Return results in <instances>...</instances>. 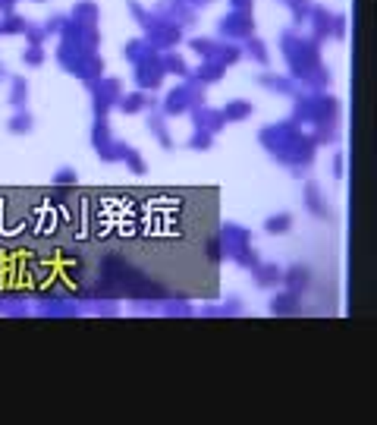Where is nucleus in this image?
<instances>
[{
    "mask_svg": "<svg viewBox=\"0 0 377 425\" xmlns=\"http://www.w3.org/2000/svg\"><path fill=\"white\" fill-rule=\"evenodd\" d=\"M79 183V173L73 171V167H60V171L54 173V186H75Z\"/></svg>",
    "mask_w": 377,
    "mask_h": 425,
    "instance_id": "44",
    "label": "nucleus"
},
{
    "mask_svg": "<svg viewBox=\"0 0 377 425\" xmlns=\"http://www.w3.org/2000/svg\"><path fill=\"white\" fill-rule=\"evenodd\" d=\"M302 205H305V211H309L311 218H318V220L333 218V208L324 202V192H321V186H318L315 180H305V186H302Z\"/></svg>",
    "mask_w": 377,
    "mask_h": 425,
    "instance_id": "12",
    "label": "nucleus"
},
{
    "mask_svg": "<svg viewBox=\"0 0 377 425\" xmlns=\"http://www.w3.org/2000/svg\"><path fill=\"white\" fill-rule=\"evenodd\" d=\"M28 28V19L26 16H19L13 10V13H3V19H0V35H26Z\"/></svg>",
    "mask_w": 377,
    "mask_h": 425,
    "instance_id": "31",
    "label": "nucleus"
},
{
    "mask_svg": "<svg viewBox=\"0 0 377 425\" xmlns=\"http://www.w3.org/2000/svg\"><path fill=\"white\" fill-rule=\"evenodd\" d=\"M22 38H26V42L32 44V48H44V42H48V32L28 22V28H26V35H22Z\"/></svg>",
    "mask_w": 377,
    "mask_h": 425,
    "instance_id": "41",
    "label": "nucleus"
},
{
    "mask_svg": "<svg viewBox=\"0 0 377 425\" xmlns=\"http://www.w3.org/2000/svg\"><path fill=\"white\" fill-rule=\"evenodd\" d=\"M189 120H192V130H201V132H211V136H217V132H223L226 126V117L223 110L214 107V104H199V107L189 110Z\"/></svg>",
    "mask_w": 377,
    "mask_h": 425,
    "instance_id": "11",
    "label": "nucleus"
},
{
    "mask_svg": "<svg viewBox=\"0 0 377 425\" xmlns=\"http://www.w3.org/2000/svg\"><path fill=\"white\" fill-rule=\"evenodd\" d=\"M280 3H286V7L293 10L295 26H302V22H305V13H309V3H311V0H280Z\"/></svg>",
    "mask_w": 377,
    "mask_h": 425,
    "instance_id": "40",
    "label": "nucleus"
},
{
    "mask_svg": "<svg viewBox=\"0 0 377 425\" xmlns=\"http://www.w3.org/2000/svg\"><path fill=\"white\" fill-rule=\"evenodd\" d=\"M183 3H189V7H192V10H201V7H208L211 0H183Z\"/></svg>",
    "mask_w": 377,
    "mask_h": 425,
    "instance_id": "49",
    "label": "nucleus"
},
{
    "mask_svg": "<svg viewBox=\"0 0 377 425\" xmlns=\"http://www.w3.org/2000/svg\"><path fill=\"white\" fill-rule=\"evenodd\" d=\"M208 259H211L214 265L226 259V255H223V246H220V240H217V236H211V240H208Z\"/></svg>",
    "mask_w": 377,
    "mask_h": 425,
    "instance_id": "47",
    "label": "nucleus"
},
{
    "mask_svg": "<svg viewBox=\"0 0 377 425\" xmlns=\"http://www.w3.org/2000/svg\"><path fill=\"white\" fill-rule=\"evenodd\" d=\"M242 42H223V38H217V48H214V54L208 57V60H217L220 67H236V63L242 60Z\"/></svg>",
    "mask_w": 377,
    "mask_h": 425,
    "instance_id": "21",
    "label": "nucleus"
},
{
    "mask_svg": "<svg viewBox=\"0 0 377 425\" xmlns=\"http://www.w3.org/2000/svg\"><path fill=\"white\" fill-rule=\"evenodd\" d=\"M217 240H220V246H223V255H230V252H236L239 246H248V243H252V230L242 227V224H223L220 227V234H217Z\"/></svg>",
    "mask_w": 377,
    "mask_h": 425,
    "instance_id": "17",
    "label": "nucleus"
},
{
    "mask_svg": "<svg viewBox=\"0 0 377 425\" xmlns=\"http://www.w3.org/2000/svg\"><path fill=\"white\" fill-rule=\"evenodd\" d=\"M7 76H10V73H7V67H3V63H0V83H3V79H7Z\"/></svg>",
    "mask_w": 377,
    "mask_h": 425,
    "instance_id": "50",
    "label": "nucleus"
},
{
    "mask_svg": "<svg viewBox=\"0 0 377 425\" xmlns=\"http://www.w3.org/2000/svg\"><path fill=\"white\" fill-rule=\"evenodd\" d=\"M217 35L223 42H246L255 35V16L248 10H226L217 22Z\"/></svg>",
    "mask_w": 377,
    "mask_h": 425,
    "instance_id": "9",
    "label": "nucleus"
},
{
    "mask_svg": "<svg viewBox=\"0 0 377 425\" xmlns=\"http://www.w3.org/2000/svg\"><path fill=\"white\" fill-rule=\"evenodd\" d=\"M85 85H89L95 117H107L110 110L120 104V98H123V79L120 76H101V79H91Z\"/></svg>",
    "mask_w": 377,
    "mask_h": 425,
    "instance_id": "7",
    "label": "nucleus"
},
{
    "mask_svg": "<svg viewBox=\"0 0 377 425\" xmlns=\"http://www.w3.org/2000/svg\"><path fill=\"white\" fill-rule=\"evenodd\" d=\"M293 230V211H274L264 218V234L270 236H283Z\"/></svg>",
    "mask_w": 377,
    "mask_h": 425,
    "instance_id": "26",
    "label": "nucleus"
},
{
    "mask_svg": "<svg viewBox=\"0 0 377 425\" xmlns=\"http://www.w3.org/2000/svg\"><path fill=\"white\" fill-rule=\"evenodd\" d=\"M42 315H66V318H75V315H82V312H79V309L75 306H69V302H50V306H44L42 309Z\"/></svg>",
    "mask_w": 377,
    "mask_h": 425,
    "instance_id": "38",
    "label": "nucleus"
},
{
    "mask_svg": "<svg viewBox=\"0 0 377 425\" xmlns=\"http://www.w3.org/2000/svg\"><path fill=\"white\" fill-rule=\"evenodd\" d=\"M35 3H44V0H35Z\"/></svg>",
    "mask_w": 377,
    "mask_h": 425,
    "instance_id": "51",
    "label": "nucleus"
},
{
    "mask_svg": "<svg viewBox=\"0 0 377 425\" xmlns=\"http://www.w3.org/2000/svg\"><path fill=\"white\" fill-rule=\"evenodd\" d=\"M252 3L255 0H230V10H248L252 13Z\"/></svg>",
    "mask_w": 377,
    "mask_h": 425,
    "instance_id": "48",
    "label": "nucleus"
},
{
    "mask_svg": "<svg viewBox=\"0 0 377 425\" xmlns=\"http://www.w3.org/2000/svg\"><path fill=\"white\" fill-rule=\"evenodd\" d=\"M158 101H160V98H154V92L136 89V92H123V98H120L117 110H120V114H126V117H138V114H145V110L154 107Z\"/></svg>",
    "mask_w": 377,
    "mask_h": 425,
    "instance_id": "16",
    "label": "nucleus"
},
{
    "mask_svg": "<svg viewBox=\"0 0 377 425\" xmlns=\"http://www.w3.org/2000/svg\"><path fill=\"white\" fill-rule=\"evenodd\" d=\"M63 22H66V16L63 13H54V16H48V19H44V32L48 35H60V28H63Z\"/></svg>",
    "mask_w": 377,
    "mask_h": 425,
    "instance_id": "45",
    "label": "nucleus"
},
{
    "mask_svg": "<svg viewBox=\"0 0 377 425\" xmlns=\"http://www.w3.org/2000/svg\"><path fill=\"white\" fill-rule=\"evenodd\" d=\"M154 54H160V51H154L148 42H145V38H129V42H126V48H123V57L129 63L148 60V57H154Z\"/></svg>",
    "mask_w": 377,
    "mask_h": 425,
    "instance_id": "28",
    "label": "nucleus"
},
{
    "mask_svg": "<svg viewBox=\"0 0 377 425\" xmlns=\"http://www.w3.org/2000/svg\"><path fill=\"white\" fill-rule=\"evenodd\" d=\"M270 312L280 315V318L299 315L302 312V296L293 293V290H280V293H274V300H270Z\"/></svg>",
    "mask_w": 377,
    "mask_h": 425,
    "instance_id": "20",
    "label": "nucleus"
},
{
    "mask_svg": "<svg viewBox=\"0 0 377 425\" xmlns=\"http://www.w3.org/2000/svg\"><path fill=\"white\" fill-rule=\"evenodd\" d=\"M160 67H164L167 76H179V79H185V76L192 73L179 51H160Z\"/></svg>",
    "mask_w": 377,
    "mask_h": 425,
    "instance_id": "25",
    "label": "nucleus"
},
{
    "mask_svg": "<svg viewBox=\"0 0 377 425\" xmlns=\"http://www.w3.org/2000/svg\"><path fill=\"white\" fill-rule=\"evenodd\" d=\"M164 76L167 73H164V67H160V54L132 63V83L142 92H158L160 85H164Z\"/></svg>",
    "mask_w": 377,
    "mask_h": 425,
    "instance_id": "10",
    "label": "nucleus"
},
{
    "mask_svg": "<svg viewBox=\"0 0 377 425\" xmlns=\"http://www.w3.org/2000/svg\"><path fill=\"white\" fill-rule=\"evenodd\" d=\"M242 54H246L248 60L261 63V67H268V60H270V54H268V44L261 42L258 35H248L246 42H242Z\"/></svg>",
    "mask_w": 377,
    "mask_h": 425,
    "instance_id": "29",
    "label": "nucleus"
},
{
    "mask_svg": "<svg viewBox=\"0 0 377 425\" xmlns=\"http://www.w3.org/2000/svg\"><path fill=\"white\" fill-rule=\"evenodd\" d=\"M223 73H226V67H220L217 60H201L199 67L192 69V79H199L201 85H217L220 79H223Z\"/></svg>",
    "mask_w": 377,
    "mask_h": 425,
    "instance_id": "24",
    "label": "nucleus"
},
{
    "mask_svg": "<svg viewBox=\"0 0 377 425\" xmlns=\"http://www.w3.org/2000/svg\"><path fill=\"white\" fill-rule=\"evenodd\" d=\"M199 104H208V85H201L199 79H192V73H189L183 83L173 85L164 95L160 110H164V117H189V110L199 107Z\"/></svg>",
    "mask_w": 377,
    "mask_h": 425,
    "instance_id": "5",
    "label": "nucleus"
},
{
    "mask_svg": "<svg viewBox=\"0 0 377 425\" xmlns=\"http://www.w3.org/2000/svg\"><path fill=\"white\" fill-rule=\"evenodd\" d=\"M91 148L98 151V158L107 161V164H123V155L129 148V142L113 136V126H110L107 117H95V126H91Z\"/></svg>",
    "mask_w": 377,
    "mask_h": 425,
    "instance_id": "6",
    "label": "nucleus"
},
{
    "mask_svg": "<svg viewBox=\"0 0 377 425\" xmlns=\"http://www.w3.org/2000/svg\"><path fill=\"white\" fill-rule=\"evenodd\" d=\"M252 277H255V287L270 290L283 281V268L277 265V261H258V265L252 268Z\"/></svg>",
    "mask_w": 377,
    "mask_h": 425,
    "instance_id": "19",
    "label": "nucleus"
},
{
    "mask_svg": "<svg viewBox=\"0 0 377 425\" xmlns=\"http://www.w3.org/2000/svg\"><path fill=\"white\" fill-rule=\"evenodd\" d=\"M255 85H261L264 92H274V95H283V98H295L302 92V85L295 83L293 76H277V73L255 76Z\"/></svg>",
    "mask_w": 377,
    "mask_h": 425,
    "instance_id": "15",
    "label": "nucleus"
},
{
    "mask_svg": "<svg viewBox=\"0 0 377 425\" xmlns=\"http://www.w3.org/2000/svg\"><path fill=\"white\" fill-rule=\"evenodd\" d=\"M330 38L333 42H346V16L343 13H333V19H330Z\"/></svg>",
    "mask_w": 377,
    "mask_h": 425,
    "instance_id": "42",
    "label": "nucleus"
},
{
    "mask_svg": "<svg viewBox=\"0 0 377 425\" xmlns=\"http://www.w3.org/2000/svg\"><path fill=\"white\" fill-rule=\"evenodd\" d=\"M7 130L13 132V136H28V132L35 130V114L28 107L13 110V117L7 120Z\"/></svg>",
    "mask_w": 377,
    "mask_h": 425,
    "instance_id": "27",
    "label": "nucleus"
},
{
    "mask_svg": "<svg viewBox=\"0 0 377 425\" xmlns=\"http://www.w3.org/2000/svg\"><path fill=\"white\" fill-rule=\"evenodd\" d=\"M214 48H217V38H205V35H199V38H189V51H195L201 60H208V57L214 54Z\"/></svg>",
    "mask_w": 377,
    "mask_h": 425,
    "instance_id": "34",
    "label": "nucleus"
},
{
    "mask_svg": "<svg viewBox=\"0 0 377 425\" xmlns=\"http://www.w3.org/2000/svg\"><path fill=\"white\" fill-rule=\"evenodd\" d=\"M123 164L129 167V173H132V177H145V173H148V161H145V158H142V151H138V148H132V145H129V148H126V155H123Z\"/></svg>",
    "mask_w": 377,
    "mask_h": 425,
    "instance_id": "32",
    "label": "nucleus"
},
{
    "mask_svg": "<svg viewBox=\"0 0 377 425\" xmlns=\"http://www.w3.org/2000/svg\"><path fill=\"white\" fill-rule=\"evenodd\" d=\"M145 114H148L145 123H148V132L154 136V142H158L164 151H173L176 142H173V136H170V126H167V117H164V110H160V101L154 104V107H148Z\"/></svg>",
    "mask_w": 377,
    "mask_h": 425,
    "instance_id": "14",
    "label": "nucleus"
},
{
    "mask_svg": "<svg viewBox=\"0 0 377 425\" xmlns=\"http://www.w3.org/2000/svg\"><path fill=\"white\" fill-rule=\"evenodd\" d=\"M258 142L277 164L286 167V171L295 173L299 180L309 173V167L315 164V158H318V142L305 132V126L295 123V120H283V123L264 126V130L258 132Z\"/></svg>",
    "mask_w": 377,
    "mask_h": 425,
    "instance_id": "1",
    "label": "nucleus"
},
{
    "mask_svg": "<svg viewBox=\"0 0 377 425\" xmlns=\"http://www.w3.org/2000/svg\"><path fill=\"white\" fill-rule=\"evenodd\" d=\"M160 315H167V318H189V315H195V309L189 306V302H164L160 306Z\"/></svg>",
    "mask_w": 377,
    "mask_h": 425,
    "instance_id": "35",
    "label": "nucleus"
},
{
    "mask_svg": "<svg viewBox=\"0 0 377 425\" xmlns=\"http://www.w3.org/2000/svg\"><path fill=\"white\" fill-rule=\"evenodd\" d=\"M293 120L305 126V132L318 145L336 142V136H340V101L327 92H299Z\"/></svg>",
    "mask_w": 377,
    "mask_h": 425,
    "instance_id": "3",
    "label": "nucleus"
},
{
    "mask_svg": "<svg viewBox=\"0 0 377 425\" xmlns=\"http://www.w3.org/2000/svg\"><path fill=\"white\" fill-rule=\"evenodd\" d=\"M10 104H13V110H22L28 104V79L26 76H13V79H10Z\"/></svg>",
    "mask_w": 377,
    "mask_h": 425,
    "instance_id": "30",
    "label": "nucleus"
},
{
    "mask_svg": "<svg viewBox=\"0 0 377 425\" xmlns=\"http://www.w3.org/2000/svg\"><path fill=\"white\" fill-rule=\"evenodd\" d=\"M54 57H57V63H60L66 73H73L75 79H82V83H91V79H101L104 76V57L98 54V51L79 48V44L63 42L60 38Z\"/></svg>",
    "mask_w": 377,
    "mask_h": 425,
    "instance_id": "4",
    "label": "nucleus"
},
{
    "mask_svg": "<svg viewBox=\"0 0 377 425\" xmlns=\"http://www.w3.org/2000/svg\"><path fill=\"white\" fill-rule=\"evenodd\" d=\"M330 173H333V180H343L346 177V158H343V151H336L333 161H330Z\"/></svg>",
    "mask_w": 377,
    "mask_h": 425,
    "instance_id": "46",
    "label": "nucleus"
},
{
    "mask_svg": "<svg viewBox=\"0 0 377 425\" xmlns=\"http://www.w3.org/2000/svg\"><path fill=\"white\" fill-rule=\"evenodd\" d=\"M185 148H192V151H208V148H214V136H211V132L192 130V136L185 139Z\"/></svg>",
    "mask_w": 377,
    "mask_h": 425,
    "instance_id": "36",
    "label": "nucleus"
},
{
    "mask_svg": "<svg viewBox=\"0 0 377 425\" xmlns=\"http://www.w3.org/2000/svg\"><path fill=\"white\" fill-rule=\"evenodd\" d=\"M330 19H333V13H330L327 7H321V3H309V13H305V22H309V38L318 44H324L330 38Z\"/></svg>",
    "mask_w": 377,
    "mask_h": 425,
    "instance_id": "13",
    "label": "nucleus"
},
{
    "mask_svg": "<svg viewBox=\"0 0 377 425\" xmlns=\"http://www.w3.org/2000/svg\"><path fill=\"white\" fill-rule=\"evenodd\" d=\"M44 60H48V51L44 48H32V44H28V48L22 51V67H28V69H38Z\"/></svg>",
    "mask_w": 377,
    "mask_h": 425,
    "instance_id": "37",
    "label": "nucleus"
},
{
    "mask_svg": "<svg viewBox=\"0 0 377 425\" xmlns=\"http://www.w3.org/2000/svg\"><path fill=\"white\" fill-rule=\"evenodd\" d=\"M230 259H233L239 268H246V271H252V268L261 261V255L255 252V246H252V243H248V246H239V249H236V252H230Z\"/></svg>",
    "mask_w": 377,
    "mask_h": 425,
    "instance_id": "33",
    "label": "nucleus"
},
{
    "mask_svg": "<svg viewBox=\"0 0 377 425\" xmlns=\"http://www.w3.org/2000/svg\"><path fill=\"white\" fill-rule=\"evenodd\" d=\"M126 10H129V16H132V19H136L142 28L151 22V10H148V7H142L138 0H126Z\"/></svg>",
    "mask_w": 377,
    "mask_h": 425,
    "instance_id": "39",
    "label": "nucleus"
},
{
    "mask_svg": "<svg viewBox=\"0 0 377 425\" xmlns=\"http://www.w3.org/2000/svg\"><path fill=\"white\" fill-rule=\"evenodd\" d=\"M142 38L151 44L154 51H173L176 44H183V28L176 26V22H170L167 16H158L151 13V22L142 28Z\"/></svg>",
    "mask_w": 377,
    "mask_h": 425,
    "instance_id": "8",
    "label": "nucleus"
},
{
    "mask_svg": "<svg viewBox=\"0 0 377 425\" xmlns=\"http://www.w3.org/2000/svg\"><path fill=\"white\" fill-rule=\"evenodd\" d=\"M220 110H223L226 123H239V120H248L255 114V104L248 98H233V101H226Z\"/></svg>",
    "mask_w": 377,
    "mask_h": 425,
    "instance_id": "23",
    "label": "nucleus"
},
{
    "mask_svg": "<svg viewBox=\"0 0 377 425\" xmlns=\"http://www.w3.org/2000/svg\"><path fill=\"white\" fill-rule=\"evenodd\" d=\"M283 287L286 290H293V293H305V290L311 287V268L309 265H289V268H283Z\"/></svg>",
    "mask_w": 377,
    "mask_h": 425,
    "instance_id": "18",
    "label": "nucleus"
},
{
    "mask_svg": "<svg viewBox=\"0 0 377 425\" xmlns=\"http://www.w3.org/2000/svg\"><path fill=\"white\" fill-rule=\"evenodd\" d=\"M66 16L69 19H75V22H82V26H98V19H101V7H98L95 0H79Z\"/></svg>",
    "mask_w": 377,
    "mask_h": 425,
    "instance_id": "22",
    "label": "nucleus"
},
{
    "mask_svg": "<svg viewBox=\"0 0 377 425\" xmlns=\"http://www.w3.org/2000/svg\"><path fill=\"white\" fill-rule=\"evenodd\" d=\"M220 312H223L226 318L246 315V306H242V296H230V300H226V306H220Z\"/></svg>",
    "mask_w": 377,
    "mask_h": 425,
    "instance_id": "43",
    "label": "nucleus"
},
{
    "mask_svg": "<svg viewBox=\"0 0 377 425\" xmlns=\"http://www.w3.org/2000/svg\"><path fill=\"white\" fill-rule=\"evenodd\" d=\"M280 51H283V60H286V67H289V76H293L302 89L324 92L333 83V73H330V67L324 63L321 44L318 42L299 35L295 28H289V32L280 35Z\"/></svg>",
    "mask_w": 377,
    "mask_h": 425,
    "instance_id": "2",
    "label": "nucleus"
}]
</instances>
